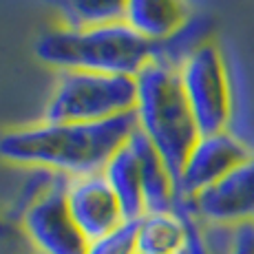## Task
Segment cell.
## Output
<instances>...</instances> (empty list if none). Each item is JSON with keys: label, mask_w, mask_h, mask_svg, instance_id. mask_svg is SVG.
Masks as SVG:
<instances>
[{"label": "cell", "mask_w": 254, "mask_h": 254, "mask_svg": "<svg viewBox=\"0 0 254 254\" xmlns=\"http://www.w3.org/2000/svg\"><path fill=\"white\" fill-rule=\"evenodd\" d=\"M146 40L164 47L190 22L188 0H126L124 20Z\"/></svg>", "instance_id": "30bf717a"}, {"label": "cell", "mask_w": 254, "mask_h": 254, "mask_svg": "<svg viewBox=\"0 0 254 254\" xmlns=\"http://www.w3.org/2000/svg\"><path fill=\"white\" fill-rule=\"evenodd\" d=\"M56 11L62 27L84 29L124 20L126 0H42Z\"/></svg>", "instance_id": "4fadbf2b"}, {"label": "cell", "mask_w": 254, "mask_h": 254, "mask_svg": "<svg viewBox=\"0 0 254 254\" xmlns=\"http://www.w3.org/2000/svg\"><path fill=\"white\" fill-rule=\"evenodd\" d=\"M137 77L93 71H60L45 104V122H106L135 113Z\"/></svg>", "instance_id": "277c9868"}, {"label": "cell", "mask_w": 254, "mask_h": 254, "mask_svg": "<svg viewBox=\"0 0 254 254\" xmlns=\"http://www.w3.org/2000/svg\"><path fill=\"white\" fill-rule=\"evenodd\" d=\"M135 120L177 179L201 133L186 97L179 62L164 49L137 73Z\"/></svg>", "instance_id": "7a4b0ae2"}, {"label": "cell", "mask_w": 254, "mask_h": 254, "mask_svg": "<svg viewBox=\"0 0 254 254\" xmlns=\"http://www.w3.org/2000/svg\"><path fill=\"white\" fill-rule=\"evenodd\" d=\"M252 155L254 150L250 146L237 135H232L230 130L217 135H201L177 177L179 203L197 197L199 192L223 179Z\"/></svg>", "instance_id": "ba28073f"}, {"label": "cell", "mask_w": 254, "mask_h": 254, "mask_svg": "<svg viewBox=\"0 0 254 254\" xmlns=\"http://www.w3.org/2000/svg\"><path fill=\"white\" fill-rule=\"evenodd\" d=\"M69 177L45 173L36 184V192L20 212L24 241L36 254H86L89 239L73 221L66 206Z\"/></svg>", "instance_id": "8992f818"}, {"label": "cell", "mask_w": 254, "mask_h": 254, "mask_svg": "<svg viewBox=\"0 0 254 254\" xmlns=\"http://www.w3.org/2000/svg\"><path fill=\"white\" fill-rule=\"evenodd\" d=\"M208 246L214 254H254V223L237 228H206Z\"/></svg>", "instance_id": "5bb4252c"}, {"label": "cell", "mask_w": 254, "mask_h": 254, "mask_svg": "<svg viewBox=\"0 0 254 254\" xmlns=\"http://www.w3.org/2000/svg\"><path fill=\"white\" fill-rule=\"evenodd\" d=\"M164 47L146 40L126 22L84 29H51L36 42V56L60 71H93L133 75Z\"/></svg>", "instance_id": "3957f363"}, {"label": "cell", "mask_w": 254, "mask_h": 254, "mask_svg": "<svg viewBox=\"0 0 254 254\" xmlns=\"http://www.w3.org/2000/svg\"><path fill=\"white\" fill-rule=\"evenodd\" d=\"M135 130H133V135L120 146V150L111 157V162L106 164V168H104V177L109 179L111 188L115 190L128 223H137L139 219L148 212V210H146L144 175H141V157H139Z\"/></svg>", "instance_id": "7c38bea8"}, {"label": "cell", "mask_w": 254, "mask_h": 254, "mask_svg": "<svg viewBox=\"0 0 254 254\" xmlns=\"http://www.w3.org/2000/svg\"><path fill=\"white\" fill-rule=\"evenodd\" d=\"M135 128V113L91 124L42 120L0 135V159L69 179L104 173L111 157Z\"/></svg>", "instance_id": "6da1fadb"}, {"label": "cell", "mask_w": 254, "mask_h": 254, "mask_svg": "<svg viewBox=\"0 0 254 254\" xmlns=\"http://www.w3.org/2000/svg\"><path fill=\"white\" fill-rule=\"evenodd\" d=\"M179 75L201 135L230 130L234 93L228 62L212 40L199 42L179 60Z\"/></svg>", "instance_id": "5b68a950"}, {"label": "cell", "mask_w": 254, "mask_h": 254, "mask_svg": "<svg viewBox=\"0 0 254 254\" xmlns=\"http://www.w3.org/2000/svg\"><path fill=\"white\" fill-rule=\"evenodd\" d=\"M199 221L186 208L148 212L137 221L139 254H184Z\"/></svg>", "instance_id": "8fae6325"}, {"label": "cell", "mask_w": 254, "mask_h": 254, "mask_svg": "<svg viewBox=\"0 0 254 254\" xmlns=\"http://www.w3.org/2000/svg\"><path fill=\"white\" fill-rule=\"evenodd\" d=\"M86 254H139L137 223H124L115 232L89 243Z\"/></svg>", "instance_id": "9a60e30c"}, {"label": "cell", "mask_w": 254, "mask_h": 254, "mask_svg": "<svg viewBox=\"0 0 254 254\" xmlns=\"http://www.w3.org/2000/svg\"><path fill=\"white\" fill-rule=\"evenodd\" d=\"M66 206L86 239L97 241L115 232L126 221L122 203L111 188L104 173H93L84 177H73L66 182Z\"/></svg>", "instance_id": "9c48e42d"}, {"label": "cell", "mask_w": 254, "mask_h": 254, "mask_svg": "<svg viewBox=\"0 0 254 254\" xmlns=\"http://www.w3.org/2000/svg\"><path fill=\"white\" fill-rule=\"evenodd\" d=\"M27 246H29V243H27ZM0 254H36V252H33V250H31V248H29V250H27V252H0Z\"/></svg>", "instance_id": "2e32d148"}, {"label": "cell", "mask_w": 254, "mask_h": 254, "mask_svg": "<svg viewBox=\"0 0 254 254\" xmlns=\"http://www.w3.org/2000/svg\"><path fill=\"white\" fill-rule=\"evenodd\" d=\"M206 228L254 223V155L190 201L179 203Z\"/></svg>", "instance_id": "52a82bcc"}]
</instances>
